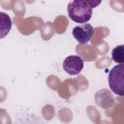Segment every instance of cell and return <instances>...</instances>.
I'll return each instance as SVG.
<instances>
[{
    "label": "cell",
    "instance_id": "cell-1",
    "mask_svg": "<svg viewBox=\"0 0 124 124\" xmlns=\"http://www.w3.org/2000/svg\"><path fill=\"white\" fill-rule=\"evenodd\" d=\"M101 0H75L69 2L67 12L69 17L78 23L87 22L91 19L93 8L98 6Z\"/></svg>",
    "mask_w": 124,
    "mask_h": 124
},
{
    "label": "cell",
    "instance_id": "cell-6",
    "mask_svg": "<svg viewBox=\"0 0 124 124\" xmlns=\"http://www.w3.org/2000/svg\"><path fill=\"white\" fill-rule=\"evenodd\" d=\"M0 38L4 37L12 28V21L8 15L0 12Z\"/></svg>",
    "mask_w": 124,
    "mask_h": 124
},
{
    "label": "cell",
    "instance_id": "cell-7",
    "mask_svg": "<svg viewBox=\"0 0 124 124\" xmlns=\"http://www.w3.org/2000/svg\"><path fill=\"white\" fill-rule=\"evenodd\" d=\"M111 59L116 63H124V45L123 44L115 46L112 50Z\"/></svg>",
    "mask_w": 124,
    "mask_h": 124
},
{
    "label": "cell",
    "instance_id": "cell-5",
    "mask_svg": "<svg viewBox=\"0 0 124 124\" xmlns=\"http://www.w3.org/2000/svg\"><path fill=\"white\" fill-rule=\"evenodd\" d=\"M94 100L97 106L104 109L109 108L115 102L113 95L107 89H103L97 92L95 94Z\"/></svg>",
    "mask_w": 124,
    "mask_h": 124
},
{
    "label": "cell",
    "instance_id": "cell-3",
    "mask_svg": "<svg viewBox=\"0 0 124 124\" xmlns=\"http://www.w3.org/2000/svg\"><path fill=\"white\" fill-rule=\"evenodd\" d=\"M94 34L93 26L89 23L76 26L72 31V34L75 39L81 45L88 43Z\"/></svg>",
    "mask_w": 124,
    "mask_h": 124
},
{
    "label": "cell",
    "instance_id": "cell-2",
    "mask_svg": "<svg viewBox=\"0 0 124 124\" xmlns=\"http://www.w3.org/2000/svg\"><path fill=\"white\" fill-rule=\"evenodd\" d=\"M124 63L114 66L109 71L108 82L109 88L115 94L123 96L124 94Z\"/></svg>",
    "mask_w": 124,
    "mask_h": 124
},
{
    "label": "cell",
    "instance_id": "cell-4",
    "mask_svg": "<svg viewBox=\"0 0 124 124\" xmlns=\"http://www.w3.org/2000/svg\"><path fill=\"white\" fill-rule=\"evenodd\" d=\"M63 68L70 75L78 74L84 66L83 59L78 55H71L67 57L63 61Z\"/></svg>",
    "mask_w": 124,
    "mask_h": 124
}]
</instances>
